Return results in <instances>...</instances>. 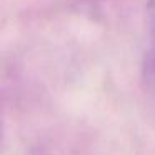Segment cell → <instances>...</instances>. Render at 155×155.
<instances>
[{
    "label": "cell",
    "instance_id": "obj_1",
    "mask_svg": "<svg viewBox=\"0 0 155 155\" xmlns=\"http://www.w3.org/2000/svg\"><path fill=\"white\" fill-rule=\"evenodd\" d=\"M143 80L150 90H155V45L147 52L143 60Z\"/></svg>",
    "mask_w": 155,
    "mask_h": 155
},
{
    "label": "cell",
    "instance_id": "obj_2",
    "mask_svg": "<svg viewBox=\"0 0 155 155\" xmlns=\"http://www.w3.org/2000/svg\"><path fill=\"white\" fill-rule=\"evenodd\" d=\"M147 24L152 35L155 37V0H148L147 4Z\"/></svg>",
    "mask_w": 155,
    "mask_h": 155
},
{
    "label": "cell",
    "instance_id": "obj_3",
    "mask_svg": "<svg viewBox=\"0 0 155 155\" xmlns=\"http://www.w3.org/2000/svg\"><path fill=\"white\" fill-rule=\"evenodd\" d=\"M34 155H42V153H34Z\"/></svg>",
    "mask_w": 155,
    "mask_h": 155
}]
</instances>
